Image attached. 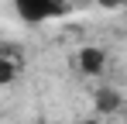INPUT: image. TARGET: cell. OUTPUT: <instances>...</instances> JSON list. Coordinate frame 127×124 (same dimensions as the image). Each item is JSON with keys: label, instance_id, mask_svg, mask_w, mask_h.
Segmentation results:
<instances>
[{"label": "cell", "instance_id": "obj_6", "mask_svg": "<svg viewBox=\"0 0 127 124\" xmlns=\"http://www.w3.org/2000/svg\"><path fill=\"white\" fill-rule=\"evenodd\" d=\"M79 124H103V121H96V117H86V121H79Z\"/></svg>", "mask_w": 127, "mask_h": 124}, {"label": "cell", "instance_id": "obj_4", "mask_svg": "<svg viewBox=\"0 0 127 124\" xmlns=\"http://www.w3.org/2000/svg\"><path fill=\"white\" fill-rule=\"evenodd\" d=\"M120 103H124V97H120L113 86H100V90L93 93V107H96V114H117Z\"/></svg>", "mask_w": 127, "mask_h": 124}, {"label": "cell", "instance_id": "obj_2", "mask_svg": "<svg viewBox=\"0 0 127 124\" xmlns=\"http://www.w3.org/2000/svg\"><path fill=\"white\" fill-rule=\"evenodd\" d=\"M76 69L83 76H103L106 72V52L100 45H83L76 52Z\"/></svg>", "mask_w": 127, "mask_h": 124}, {"label": "cell", "instance_id": "obj_7", "mask_svg": "<svg viewBox=\"0 0 127 124\" xmlns=\"http://www.w3.org/2000/svg\"><path fill=\"white\" fill-rule=\"evenodd\" d=\"M38 124H45V121H38Z\"/></svg>", "mask_w": 127, "mask_h": 124}, {"label": "cell", "instance_id": "obj_3", "mask_svg": "<svg viewBox=\"0 0 127 124\" xmlns=\"http://www.w3.org/2000/svg\"><path fill=\"white\" fill-rule=\"evenodd\" d=\"M21 69H24L21 48L14 41H3V48H0V86H10V83L21 76Z\"/></svg>", "mask_w": 127, "mask_h": 124}, {"label": "cell", "instance_id": "obj_5", "mask_svg": "<svg viewBox=\"0 0 127 124\" xmlns=\"http://www.w3.org/2000/svg\"><path fill=\"white\" fill-rule=\"evenodd\" d=\"M100 7H127V0H96Z\"/></svg>", "mask_w": 127, "mask_h": 124}, {"label": "cell", "instance_id": "obj_1", "mask_svg": "<svg viewBox=\"0 0 127 124\" xmlns=\"http://www.w3.org/2000/svg\"><path fill=\"white\" fill-rule=\"evenodd\" d=\"M14 10L24 24H41V21L55 17L62 10V3L59 0H14Z\"/></svg>", "mask_w": 127, "mask_h": 124}]
</instances>
